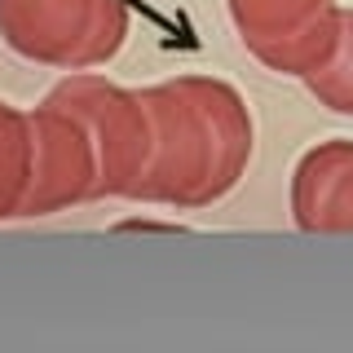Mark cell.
I'll return each mask as SVG.
<instances>
[{
  "instance_id": "8",
  "label": "cell",
  "mask_w": 353,
  "mask_h": 353,
  "mask_svg": "<svg viewBox=\"0 0 353 353\" xmlns=\"http://www.w3.org/2000/svg\"><path fill=\"white\" fill-rule=\"evenodd\" d=\"M305 88L318 97V106L336 110V115H353V9H340L336 44L323 58V66L305 75Z\"/></svg>"
},
{
  "instance_id": "4",
  "label": "cell",
  "mask_w": 353,
  "mask_h": 353,
  "mask_svg": "<svg viewBox=\"0 0 353 353\" xmlns=\"http://www.w3.org/2000/svg\"><path fill=\"white\" fill-rule=\"evenodd\" d=\"M336 0H225V14L234 22L243 49L265 71L305 80L336 44L340 31Z\"/></svg>"
},
{
  "instance_id": "7",
  "label": "cell",
  "mask_w": 353,
  "mask_h": 353,
  "mask_svg": "<svg viewBox=\"0 0 353 353\" xmlns=\"http://www.w3.org/2000/svg\"><path fill=\"white\" fill-rule=\"evenodd\" d=\"M31 185V110L0 97V221L22 212Z\"/></svg>"
},
{
  "instance_id": "9",
  "label": "cell",
  "mask_w": 353,
  "mask_h": 353,
  "mask_svg": "<svg viewBox=\"0 0 353 353\" xmlns=\"http://www.w3.org/2000/svg\"><path fill=\"white\" fill-rule=\"evenodd\" d=\"M115 230H168V234H172V230H181V225H172V221H137V216H132V221H119Z\"/></svg>"
},
{
  "instance_id": "5",
  "label": "cell",
  "mask_w": 353,
  "mask_h": 353,
  "mask_svg": "<svg viewBox=\"0 0 353 353\" xmlns=\"http://www.w3.org/2000/svg\"><path fill=\"white\" fill-rule=\"evenodd\" d=\"M75 203H97V150L84 119L44 93L31 110V185L18 216H53Z\"/></svg>"
},
{
  "instance_id": "1",
  "label": "cell",
  "mask_w": 353,
  "mask_h": 353,
  "mask_svg": "<svg viewBox=\"0 0 353 353\" xmlns=\"http://www.w3.org/2000/svg\"><path fill=\"white\" fill-rule=\"evenodd\" d=\"M154 146L132 199L199 212L248 176L256 124L243 93L216 75H172L141 88Z\"/></svg>"
},
{
  "instance_id": "6",
  "label": "cell",
  "mask_w": 353,
  "mask_h": 353,
  "mask_svg": "<svg viewBox=\"0 0 353 353\" xmlns=\"http://www.w3.org/2000/svg\"><path fill=\"white\" fill-rule=\"evenodd\" d=\"M292 221L305 234H353V137L318 141L296 159Z\"/></svg>"
},
{
  "instance_id": "2",
  "label": "cell",
  "mask_w": 353,
  "mask_h": 353,
  "mask_svg": "<svg viewBox=\"0 0 353 353\" xmlns=\"http://www.w3.org/2000/svg\"><path fill=\"white\" fill-rule=\"evenodd\" d=\"M128 0H0V40L53 71L106 66L128 40Z\"/></svg>"
},
{
  "instance_id": "3",
  "label": "cell",
  "mask_w": 353,
  "mask_h": 353,
  "mask_svg": "<svg viewBox=\"0 0 353 353\" xmlns=\"http://www.w3.org/2000/svg\"><path fill=\"white\" fill-rule=\"evenodd\" d=\"M53 102L84 119L97 150V199H132L141 172L150 163L154 128L141 88H124L97 71H66V80L49 88Z\"/></svg>"
}]
</instances>
